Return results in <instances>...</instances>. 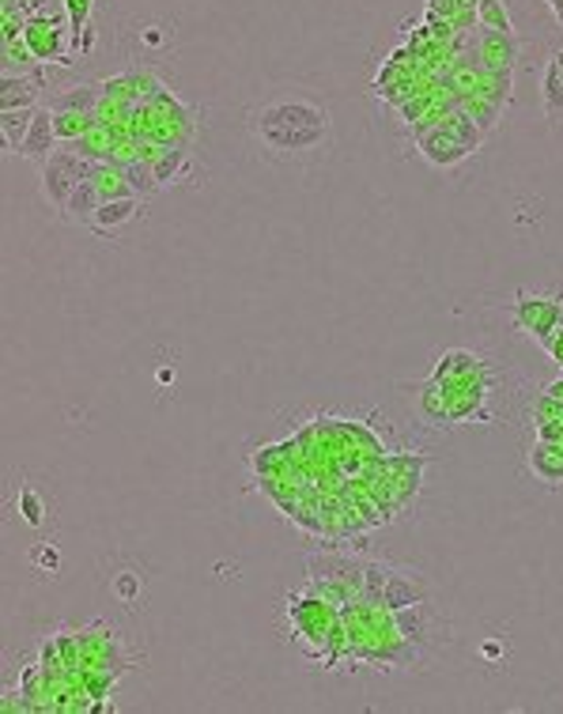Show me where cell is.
<instances>
[{"mask_svg": "<svg viewBox=\"0 0 563 714\" xmlns=\"http://www.w3.org/2000/svg\"><path fill=\"white\" fill-rule=\"evenodd\" d=\"M246 126L269 155L280 159H303L311 152H322L333 140L329 106L306 91H284L258 102L246 118Z\"/></svg>", "mask_w": 563, "mask_h": 714, "instance_id": "6da1fadb", "label": "cell"}, {"mask_svg": "<svg viewBox=\"0 0 563 714\" xmlns=\"http://www.w3.org/2000/svg\"><path fill=\"white\" fill-rule=\"evenodd\" d=\"M95 171H99V163H95V159H87L80 152H73L68 144H61L57 152L46 159V163H39V193H42V201H46L54 212H65L73 190L84 178H95Z\"/></svg>", "mask_w": 563, "mask_h": 714, "instance_id": "7a4b0ae2", "label": "cell"}, {"mask_svg": "<svg viewBox=\"0 0 563 714\" xmlns=\"http://www.w3.org/2000/svg\"><path fill=\"white\" fill-rule=\"evenodd\" d=\"M393 620H398V631L404 635V642H412V647H416L427 661L435 658L439 650H446L454 642V628H451V620L443 616V608L435 605V597L416 602L409 608H398V613H393Z\"/></svg>", "mask_w": 563, "mask_h": 714, "instance_id": "3957f363", "label": "cell"}, {"mask_svg": "<svg viewBox=\"0 0 563 714\" xmlns=\"http://www.w3.org/2000/svg\"><path fill=\"white\" fill-rule=\"evenodd\" d=\"M23 42H28V50L42 61V65H50V68H54V65L57 68L76 65V61H73L76 53L65 50V46H73V31L61 23V15L46 12V8L28 15V31H23Z\"/></svg>", "mask_w": 563, "mask_h": 714, "instance_id": "277c9868", "label": "cell"}, {"mask_svg": "<svg viewBox=\"0 0 563 714\" xmlns=\"http://www.w3.org/2000/svg\"><path fill=\"white\" fill-rule=\"evenodd\" d=\"M510 314H515V322L549 351L552 337H556L563 325V295H526V291H518L515 303H510Z\"/></svg>", "mask_w": 563, "mask_h": 714, "instance_id": "5b68a950", "label": "cell"}, {"mask_svg": "<svg viewBox=\"0 0 563 714\" xmlns=\"http://www.w3.org/2000/svg\"><path fill=\"white\" fill-rule=\"evenodd\" d=\"M364 567L367 555L359 552H340V549H325V552H306V578L311 582H345L364 597Z\"/></svg>", "mask_w": 563, "mask_h": 714, "instance_id": "8992f818", "label": "cell"}, {"mask_svg": "<svg viewBox=\"0 0 563 714\" xmlns=\"http://www.w3.org/2000/svg\"><path fill=\"white\" fill-rule=\"evenodd\" d=\"M427 597H435V586H431V578L424 575V571L409 567V563H393L390 582H386V589H382V608L398 613V608L427 602Z\"/></svg>", "mask_w": 563, "mask_h": 714, "instance_id": "52a82bcc", "label": "cell"}, {"mask_svg": "<svg viewBox=\"0 0 563 714\" xmlns=\"http://www.w3.org/2000/svg\"><path fill=\"white\" fill-rule=\"evenodd\" d=\"M416 140H420V155H424L431 166H439V171H451V166L465 163V159L473 155V148L462 144L451 129H443L439 118L427 121L424 129H416Z\"/></svg>", "mask_w": 563, "mask_h": 714, "instance_id": "ba28073f", "label": "cell"}, {"mask_svg": "<svg viewBox=\"0 0 563 714\" xmlns=\"http://www.w3.org/2000/svg\"><path fill=\"white\" fill-rule=\"evenodd\" d=\"M144 216H148V201H140V197L102 201L87 231H95L99 238H110V242H118L121 231H126V227H133V224H140Z\"/></svg>", "mask_w": 563, "mask_h": 714, "instance_id": "9c48e42d", "label": "cell"}, {"mask_svg": "<svg viewBox=\"0 0 563 714\" xmlns=\"http://www.w3.org/2000/svg\"><path fill=\"white\" fill-rule=\"evenodd\" d=\"M518 46L515 34H504V31H488V26H480V39H477V65L484 73H496V76H510L518 65Z\"/></svg>", "mask_w": 563, "mask_h": 714, "instance_id": "30bf717a", "label": "cell"}, {"mask_svg": "<svg viewBox=\"0 0 563 714\" xmlns=\"http://www.w3.org/2000/svg\"><path fill=\"white\" fill-rule=\"evenodd\" d=\"M57 148H61V137H57V126H54V110L42 102L39 110H34V121H31L28 137H23L20 159H28V163H46Z\"/></svg>", "mask_w": 563, "mask_h": 714, "instance_id": "8fae6325", "label": "cell"}, {"mask_svg": "<svg viewBox=\"0 0 563 714\" xmlns=\"http://www.w3.org/2000/svg\"><path fill=\"white\" fill-rule=\"evenodd\" d=\"M412 404H416L420 423H431V428H439V431L454 428L451 404H446V390H443V382H435V378H424V382L412 386Z\"/></svg>", "mask_w": 563, "mask_h": 714, "instance_id": "7c38bea8", "label": "cell"}, {"mask_svg": "<svg viewBox=\"0 0 563 714\" xmlns=\"http://www.w3.org/2000/svg\"><path fill=\"white\" fill-rule=\"evenodd\" d=\"M144 159L152 163L155 171V182H160V190L166 185H178L182 178H190L193 174V155L186 144H166V148H152V155L144 152Z\"/></svg>", "mask_w": 563, "mask_h": 714, "instance_id": "4fadbf2b", "label": "cell"}, {"mask_svg": "<svg viewBox=\"0 0 563 714\" xmlns=\"http://www.w3.org/2000/svg\"><path fill=\"white\" fill-rule=\"evenodd\" d=\"M107 102L102 95V79L99 84H73V87H50L46 91V106L50 110H73V113H99V106Z\"/></svg>", "mask_w": 563, "mask_h": 714, "instance_id": "5bb4252c", "label": "cell"}, {"mask_svg": "<svg viewBox=\"0 0 563 714\" xmlns=\"http://www.w3.org/2000/svg\"><path fill=\"white\" fill-rule=\"evenodd\" d=\"M46 91H50V84H42V79L4 73V79H0V110H28V106H42L46 102Z\"/></svg>", "mask_w": 563, "mask_h": 714, "instance_id": "9a60e30c", "label": "cell"}, {"mask_svg": "<svg viewBox=\"0 0 563 714\" xmlns=\"http://www.w3.org/2000/svg\"><path fill=\"white\" fill-rule=\"evenodd\" d=\"M541 110L552 126H563V50L544 61L541 73Z\"/></svg>", "mask_w": 563, "mask_h": 714, "instance_id": "2e32d148", "label": "cell"}, {"mask_svg": "<svg viewBox=\"0 0 563 714\" xmlns=\"http://www.w3.org/2000/svg\"><path fill=\"white\" fill-rule=\"evenodd\" d=\"M480 375H488V364H484L477 351H469V348L443 351L435 370H431V378H435V382H446V378H480Z\"/></svg>", "mask_w": 563, "mask_h": 714, "instance_id": "e0dca14e", "label": "cell"}, {"mask_svg": "<svg viewBox=\"0 0 563 714\" xmlns=\"http://www.w3.org/2000/svg\"><path fill=\"white\" fill-rule=\"evenodd\" d=\"M526 462H530V473L541 484H552V488L563 484V443H544V439H537V446L530 450Z\"/></svg>", "mask_w": 563, "mask_h": 714, "instance_id": "ac0fdd59", "label": "cell"}, {"mask_svg": "<svg viewBox=\"0 0 563 714\" xmlns=\"http://www.w3.org/2000/svg\"><path fill=\"white\" fill-rule=\"evenodd\" d=\"M99 205H102L99 185H95V178H84L73 190V197H68V205H65V212H61V219H65V224H73V227H91V219H95V212H99Z\"/></svg>", "mask_w": 563, "mask_h": 714, "instance_id": "d6986e66", "label": "cell"}, {"mask_svg": "<svg viewBox=\"0 0 563 714\" xmlns=\"http://www.w3.org/2000/svg\"><path fill=\"white\" fill-rule=\"evenodd\" d=\"M34 110L39 106H28V110H0V140L12 155H20L23 148V137H28L31 121H34Z\"/></svg>", "mask_w": 563, "mask_h": 714, "instance_id": "ffe728a7", "label": "cell"}, {"mask_svg": "<svg viewBox=\"0 0 563 714\" xmlns=\"http://www.w3.org/2000/svg\"><path fill=\"white\" fill-rule=\"evenodd\" d=\"M95 185H99V197L102 201H118V197H137L133 185H129L126 171L118 163H99L95 171Z\"/></svg>", "mask_w": 563, "mask_h": 714, "instance_id": "44dd1931", "label": "cell"}, {"mask_svg": "<svg viewBox=\"0 0 563 714\" xmlns=\"http://www.w3.org/2000/svg\"><path fill=\"white\" fill-rule=\"evenodd\" d=\"M54 126H57V137L61 144H73V140L87 137L95 126H99V113H73V110H57L54 113Z\"/></svg>", "mask_w": 563, "mask_h": 714, "instance_id": "7402d4cb", "label": "cell"}, {"mask_svg": "<svg viewBox=\"0 0 563 714\" xmlns=\"http://www.w3.org/2000/svg\"><path fill=\"white\" fill-rule=\"evenodd\" d=\"M390 567H393V560H371V555H367V567H364V602L382 605V589H386V582H390Z\"/></svg>", "mask_w": 563, "mask_h": 714, "instance_id": "603a6c76", "label": "cell"}, {"mask_svg": "<svg viewBox=\"0 0 563 714\" xmlns=\"http://www.w3.org/2000/svg\"><path fill=\"white\" fill-rule=\"evenodd\" d=\"M121 171H126V178H129V185H133V193L140 201H152L155 193H160V182H155V171L148 159H133V163H126Z\"/></svg>", "mask_w": 563, "mask_h": 714, "instance_id": "cb8c5ba5", "label": "cell"}, {"mask_svg": "<svg viewBox=\"0 0 563 714\" xmlns=\"http://www.w3.org/2000/svg\"><path fill=\"white\" fill-rule=\"evenodd\" d=\"M477 20H480V26H488V31L515 34V26H510V15H507V8H504V0H477Z\"/></svg>", "mask_w": 563, "mask_h": 714, "instance_id": "d4e9b609", "label": "cell"}, {"mask_svg": "<svg viewBox=\"0 0 563 714\" xmlns=\"http://www.w3.org/2000/svg\"><path fill=\"white\" fill-rule=\"evenodd\" d=\"M20 518L31 529H39L42 522H46V499H42L31 484H23V488H20Z\"/></svg>", "mask_w": 563, "mask_h": 714, "instance_id": "484cf974", "label": "cell"}, {"mask_svg": "<svg viewBox=\"0 0 563 714\" xmlns=\"http://www.w3.org/2000/svg\"><path fill=\"white\" fill-rule=\"evenodd\" d=\"M110 589H113V597H118V602H126L129 608H137L140 605V594H144V582H140V575H133V571H121V575H113Z\"/></svg>", "mask_w": 563, "mask_h": 714, "instance_id": "4316f807", "label": "cell"}, {"mask_svg": "<svg viewBox=\"0 0 563 714\" xmlns=\"http://www.w3.org/2000/svg\"><path fill=\"white\" fill-rule=\"evenodd\" d=\"M31 563H34V571H42V575H57V571H61V549L54 541H42L39 549L31 552Z\"/></svg>", "mask_w": 563, "mask_h": 714, "instance_id": "83f0119b", "label": "cell"}, {"mask_svg": "<svg viewBox=\"0 0 563 714\" xmlns=\"http://www.w3.org/2000/svg\"><path fill=\"white\" fill-rule=\"evenodd\" d=\"M95 0H65V15H68V31L80 34L87 23H91Z\"/></svg>", "mask_w": 563, "mask_h": 714, "instance_id": "f1b7e54d", "label": "cell"}, {"mask_svg": "<svg viewBox=\"0 0 563 714\" xmlns=\"http://www.w3.org/2000/svg\"><path fill=\"white\" fill-rule=\"evenodd\" d=\"M544 393H549V397H556V401H563V375H560V378H552V382L544 386Z\"/></svg>", "mask_w": 563, "mask_h": 714, "instance_id": "f546056e", "label": "cell"}, {"mask_svg": "<svg viewBox=\"0 0 563 714\" xmlns=\"http://www.w3.org/2000/svg\"><path fill=\"white\" fill-rule=\"evenodd\" d=\"M544 4H549V12H552V20H563V0H544Z\"/></svg>", "mask_w": 563, "mask_h": 714, "instance_id": "4dcf8cb0", "label": "cell"}, {"mask_svg": "<svg viewBox=\"0 0 563 714\" xmlns=\"http://www.w3.org/2000/svg\"><path fill=\"white\" fill-rule=\"evenodd\" d=\"M484 654H488V658H499V654H504V647H499V642H488V647H484Z\"/></svg>", "mask_w": 563, "mask_h": 714, "instance_id": "1f68e13d", "label": "cell"}, {"mask_svg": "<svg viewBox=\"0 0 563 714\" xmlns=\"http://www.w3.org/2000/svg\"><path fill=\"white\" fill-rule=\"evenodd\" d=\"M560 26H563V20H560Z\"/></svg>", "mask_w": 563, "mask_h": 714, "instance_id": "d6a6232c", "label": "cell"}]
</instances>
